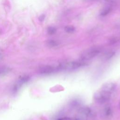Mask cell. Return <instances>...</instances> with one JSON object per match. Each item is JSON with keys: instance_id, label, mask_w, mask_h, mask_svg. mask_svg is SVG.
I'll list each match as a JSON object with an SVG mask.
<instances>
[{"instance_id": "8fae6325", "label": "cell", "mask_w": 120, "mask_h": 120, "mask_svg": "<svg viewBox=\"0 0 120 120\" xmlns=\"http://www.w3.org/2000/svg\"><path fill=\"white\" fill-rule=\"evenodd\" d=\"M47 45L50 47H54L57 46L58 44L56 41H55L54 40H50L47 41Z\"/></svg>"}, {"instance_id": "277c9868", "label": "cell", "mask_w": 120, "mask_h": 120, "mask_svg": "<svg viewBox=\"0 0 120 120\" xmlns=\"http://www.w3.org/2000/svg\"><path fill=\"white\" fill-rule=\"evenodd\" d=\"M91 111L88 107H83L80 109L77 115L76 119L77 120H88L90 116Z\"/></svg>"}, {"instance_id": "52a82bcc", "label": "cell", "mask_w": 120, "mask_h": 120, "mask_svg": "<svg viewBox=\"0 0 120 120\" xmlns=\"http://www.w3.org/2000/svg\"><path fill=\"white\" fill-rule=\"evenodd\" d=\"M104 118L109 119L112 117V110L110 106H106L105 107L102 111V113Z\"/></svg>"}, {"instance_id": "9a60e30c", "label": "cell", "mask_w": 120, "mask_h": 120, "mask_svg": "<svg viewBox=\"0 0 120 120\" xmlns=\"http://www.w3.org/2000/svg\"><path fill=\"white\" fill-rule=\"evenodd\" d=\"M58 120H71L70 119H69V118H67V117H64V118H60L59 119H58Z\"/></svg>"}, {"instance_id": "ac0fdd59", "label": "cell", "mask_w": 120, "mask_h": 120, "mask_svg": "<svg viewBox=\"0 0 120 120\" xmlns=\"http://www.w3.org/2000/svg\"><path fill=\"white\" fill-rule=\"evenodd\" d=\"M76 120V119H75V120Z\"/></svg>"}, {"instance_id": "4fadbf2b", "label": "cell", "mask_w": 120, "mask_h": 120, "mask_svg": "<svg viewBox=\"0 0 120 120\" xmlns=\"http://www.w3.org/2000/svg\"><path fill=\"white\" fill-rule=\"evenodd\" d=\"M80 104V102L78 100H74L71 102V105L72 106H76L79 105Z\"/></svg>"}, {"instance_id": "2e32d148", "label": "cell", "mask_w": 120, "mask_h": 120, "mask_svg": "<svg viewBox=\"0 0 120 120\" xmlns=\"http://www.w3.org/2000/svg\"><path fill=\"white\" fill-rule=\"evenodd\" d=\"M2 58V55L1 53H0V59H1Z\"/></svg>"}, {"instance_id": "6da1fadb", "label": "cell", "mask_w": 120, "mask_h": 120, "mask_svg": "<svg viewBox=\"0 0 120 120\" xmlns=\"http://www.w3.org/2000/svg\"><path fill=\"white\" fill-rule=\"evenodd\" d=\"M86 64V61L81 60L80 61H70L64 62L60 63L58 67L59 69L73 70L77 69Z\"/></svg>"}, {"instance_id": "3957f363", "label": "cell", "mask_w": 120, "mask_h": 120, "mask_svg": "<svg viewBox=\"0 0 120 120\" xmlns=\"http://www.w3.org/2000/svg\"><path fill=\"white\" fill-rule=\"evenodd\" d=\"M100 49L97 47H93L83 52L80 56V59L82 60H90L96 56L99 52Z\"/></svg>"}, {"instance_id": "ba28073f", "label": "cell", "mask_w": 120, "mask_h": 120, "mask_svg": "<svg viewBox=\"0 0 120 120\" xmlns=\"http://www.w3.org/2000/svg\"><path fill=\"white\" fill-rule=\"evenodd\" d=\"M11 71V69L8 67H0V75H3L8 74Z\"/></svg>"}, {"instance_id": "8992f818", "label": "cell", "mask_w": 120, "mask_h": 120, "mask_svg": "<svg viewBox=\"0 0 120 120\" xmlns=\"http://www.w3.org/2000/svg\"><path fill=\"white\" fill-rule=\"evenodd\" d=\"M56 68L51 66L44 65L39 68L38 71L39 74L41 75H49L53 73Z\"/></svg>"}, {"instance_id": "30bf717a", "label": "cell", "mask_w": 120, "mask_h": 120, "mask_svg": "<svg viewBox=\"0 0 120 120\" xmlns=\"http://www.w3.org/2000/svg\"><path fill=\"white\" fill-rule=\"evenodd\" d=\"M111 8L110 7H106L104 9H103L102 11L100 13L101 15L105 16L107 15L111 11Z\"/></svg>"}, {"instance_id": "7c38bea8", "label": "cell", "mask_w": 120, "mask_h": 120, "mask_svg": "<svg viewBox=\"0 0 120 120\" xmlns=\"http://www.w3.org/2000/svg\"><path fill=\"white\" fill-rule=\"evenodd\" d=\"M65 30L69 33H72L75 31V28L72 26H67L65 28Z\"/></svg>"}, {"instance_id": "9c48e42d", "label": "cell", "mask_w": 120, "mask_h": 120, "mask_svg": "<svg viewBox=\"0 0 120 120\" xmlns=\"http://www.w3.org/2000/svg\"><path fill=\"white\" fill-rule=\"evenodd\" d=\"M114 55H115V52L112 51L108 52L104 54L103 56V59L105 60H109L111 58H112Z\"/></svg>"}, {"instance_id": "e0dca14e", "label": "cell", "mask_w": 120, "mask_h": 120, "mask_svg": "<svg viewBox=\"0 0 120 120\" xmlns=\"http://www.w3.org/2000/svg\"></svg>"}, {"instance_id": "5bb4252c", "label": "cell", "mask_w": 120, "mask_h": 120, "mask_svg": "<svg viewBox=\"0 0 120 120\" xmlns=\"http://www.w3.org/2000/svg\"><path fill=\"white\" fill-rule=\"evenodd\" d=\"M48 31H49V33L50 34H54L55 32V28H53V27H50L49 28V29L48 30Z\"/></svg>"}, {"instance_id": "5b68a950", "label": "cell", "mask_w": 120, "mask_h": 120, "mask_svg": "<svg viewBox=\"0 0 120 120\" xmlns=\"http://www.w3.org/2000/svg\"><path fill=\"white\" fill-rule=\"evenodd\" d=\"M116 88V84L115 83L112 82H107L102 85L101 90L107 93L111 94L115 90Z\"/></svg>"}, {"instance_id": "7a4b0ae2", "label": "cell", "mask_w": 120, "mask_h": 120, "mask_svg": "<svg viewBox=\"0 0 120 120\" xmlns=\"http://www.w3.org/2000/svg\"><path fill=\"white\" fill-rule=\"evenodd\" d=\"M111 94L107 93L100 90L95 92L93 95L94 100L99 104H103L109 100Z\"/></svg>"}]
</instances>
